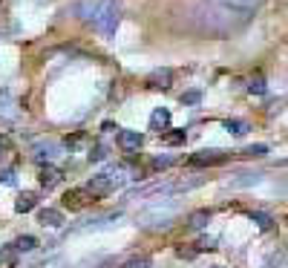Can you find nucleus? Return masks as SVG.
Instances as JSON below:
<instances>
[{
  "label": "nucleus",
  "instance_id": "obj_1",
  "mask_svg": "<svg viewBox=\"0 0 288 268\" xmlns=\"http://www.w3.org/2000/svg\"><path fill=\"white\" fill-rule=\"evenodd\" d=\"M92 26L101 35H113L119 29V3L116 0H101L98 9L92 12Z\"/></svg>",
  "mask_w": 288,
  "mask_h": 268
},
{
  "label": "nucleus",
  "instance_id": "obj_2",
  "mask_svg": "<svg viewBox=\"0 0 288 268\" xmlns=\"http://www.w3.org/2000/svg\"><path fill=\"white\" fill-rule=\"evenodd\" d=\"M176 214H179L176 205H167V208L153 205V208H147V211L138 214V225H141V228H167V225H173Z\"/></svg>",
  "mask_w": 288,
  "mask_h": 268
},
{
  "label": "nucleus",
  "instance_id": "obj_3",
  "mask_svg": "<svg viewBox=\"0 0 288 268\" xmlns=\"http://www.w3.org/2000/svg\"><path fill=\"white\" fill-rule=\"evenodd\" d=\"M86 190H89V196H104V193H110V190H113V176H110V173L92 176L89 184H86Z\"/></svg>",
  "mask_w": 288,
  "mask_h": 268
},
{
  "label": "nucleus",
  "instance_id": "obj_4",
  "mask_svg": "<svg viewBox=\"0 0 288 268\" xmlns=\"http://www.w3.org/2000/svg\"><path fill=\"white\" fill-rule=\"evenodd\" d=\"M228 159L225 150H199L190 156V165H222Z\"/></svg>",
  "mask_w": 288,
  "mask_h": 268
},
{
  "label": "nucleus",
  "instance_id": "obj_5",
  "mask_svg": "<svg viewBox=\"0 0 288 268\" xmlns=\"http://www.w3.org/2000/svg\"><path fill=\"white\" fill-rule=\"evenodd\" d=\"M38 222L46 225V228H61V225H64V214H61L58 208H43V211L38 214Z\"/></svg>",
  "mask_w": 288,
  "mask_h": 268
},
{
  "label": "nucleus",
  "instance_id": "obj_6",
  "mask_svg": "<svg viewBox=\"0 0 288 268\" xmlns=\"http://www.w3.org/2000/svg\"><path fill=\"white\" fill-rule=\"evenodd\" d=\"M95 9H98V0H78V3H72V6H69V15H75V17H92Z\"/></svg>",
  "mask_w": 288,
  "mask_h": 268
},
{
  "label": "nucleus",
  "instance_id": "obj_7",
  "mask_svg": "<svg viewBox=\"0 0 288 268\" xmlns=\"http://www.w3.org/2000/svg\"><path fill=\"white\" fill-rule=\"evenodd\" d=\"M147 81H150L153 89H167L170 81H173V72H170L167 67H165V69H156V72H150V78H147Z\"/></svg>",
  "mask_w": 288,
  "mask_h": 268
},
{
  "label": "nucleus",
  "instance_id": "obj_8",
  "mask_svg": "<svg viewBox=\"0 0 288 268\" xmlns=\"http://www.w3.org/2000/svg\"><path fill=\"white\" fill-rule=\"evenodd\" d=\"M119 144L124 150H138V147H141V133H138V130H121Z\"/></svg>",
  "mask_w": 288,
  "mask_h": 268
},
{
  "label": "nucleus",
  "instance_id": "obj_9",
  "mask_svg": "<svg viewBox=\"0 0 288 268\" xmlns=\"http://www.w3.org/2000/svg\"><path fill=\"white\" fill-rule=\"evenodd\" d=\"M210 217H213V211H210V208H199V211H193V214H190L187 225H190L193 231H202L205 225L210 222Z\"/></svg>",
  "mask_w": 288,
  "mask_h": 268
},
{
  "label": "nucleus",
  "instance_id": "obj_10",
  "mask_svg": "<svg viewBox=\"0 0 288 268\" xmlns=\"http://www.w3.org/2000/svg\"><path fill=\"white\" fill-rule=\"evenodd\" d=\"M170 124V110L167 107H159V110H153V116H150V130H165Z\"/></svg>",
  "mask_w": 288,
  "mask_h": 268
},
{
  "label": "nucleus",
  "instance_id": "obj_11",
  "mask_svg": "<svg viewBox=\"0 0 288 268\" xmlns=\"http://www.w3.org/2000/svg\"><path fill=\"white\" fill-rule=\"evenodd\" d=\"M86 196H89V190H69L67 196H64V202H67L69 208H84L86 202Z\"/></svg>",
  "mask_w": 288,
  "mask_h": 268
},
{
  "label": "nucleus",
  "instance_id": "obj_12",
  "mask_svg": "<svg viewBox=\"0 0 288 268\" xmlns=\"http://www.w3.org/2000/svg\"><path fill=\"white\" fill-rule=\"evenodd\" d=\"M35 156H38L41 162H49V159H55V156H58V144H55V141L38 144V147H35Z\"/></svg>",
  "mask_w": 288,
  "mask_h": 268
},
{
  "label": "nucleus",
  "instance_id": "obj_13",
  "mask_svg": "<svg viewBox=\"0 0 288 268\" xmlns=\"http://www.w3.org/2000/svg\"><path fill=\"white\" fill-rule=\"evenodd\" d=\"M35 205H38V196H35V193H20L17 202H15V211L17 214H26V211H32Z\"/></svg>",
  "mask_w": 288,
  "mask_h": 268
},
{
  "label": "nucleus",
  "instance_id": "obj_14",
  "mask_svg": "<svg viewBox=\"0 0 288 268\" xmlns=\"http://www.w3.org/2000/svg\"><path fill=\"white\" fill-rule=\"evenodd\" d=\"M259 179H262L259 173H242L239 179L231 182V187H251V184H259Z\"/></svg>",
  "mask_w": 288,
  "mask_h": 268
},
{
  "label": "nucleus",
  "instance_id": "obj_15",
  "mask_svg": "<svg viewBox=\"0 0 288 268\" xmlns=\"http://www.w3.org/2000/svg\"><path fill=\"white\" fill-rule=\"evenodd\" d=\"M38 179H41V184H43V187H52V184H55L58 179H61V173H58L55 168H43V170H41V176H38Z\"/></svg>",
  "mask_w": 288,
  "mask_h": 268
},
{
  "label": "nucleus",
  "instance_id": "obj_16",
  "mask_svg": "<svg viewBox=\"0 0 288 268\" xmlns=\"http://www.w3.org/2000/svg\"><path fill=\"white\" fill-rule=\"evenodd\" d=\"M225 127H228L234 135H245V133H248V124H245V121H239V118H228V121H225Z\"/></svg>",
  "mask_w": 288,
  "mask_h": 268
},
{
  "label": "nucleus",
  "instance_id": "obj_17",
  "mask_svg": "<svg viewBox=\"0 0 288 268\" xmlns=\"http://www.w3.org/2000/svg\"><path fill=\"white\" fill-rule=\"evenodd\" d=\"M251 219H254V222L259 225V228H262V231H268V228L274 225V219L268 217V214H262V211H251Z\"/></svg>",
  "mask_w": 288,
  "mask_h": 268
},
{
  "label": "nucleus",
  "instance_id": "obj_18",
  "mask_svg": "<svg viewBox=\"0 0 288 268\" xmlns=\"http://www.w3.org/2000/svg\"><path fill=\"white\" fill-rule=\"evenodd\" d=\"M207 176H196V179H187V182H179V184H170V190H190V187H199L205 184Z\"/></svg>",
  "mask_w": 288,
  "mask_h": 268
},
{
  "label": "nucleus",
  "instance_id": "obj_19",
  "mask_svg": "<svg viewBox=\"0 0 288 268\" xmlns=\"http://www.w3.org/2000/svg\"><path fill=\"white\" fill-rule=\"evenodd\" d=\"M15 248L17 251H35V248H38V239H35V236H20L15 242Z\"/></svg>",
  "mask_w": 288,
  "mask_h": 268
},
{
  "label": "nucleus",
  "instance_id": "obj_20",
  "mask_svg": "<svg viewBox=\"0 0 288 268\" xmlns=\"http://www.w3.org/2000/svg\"><path fill=\"white\" fill-rule=\"evenodd\" d=\"M265 89H268V87H265V78H259V75L248 84V92H251V95H265Z\"/></svg>",
  "mask_w": 288,
  "mask_h": 268
},
{
  "label": "nucleus",
  "instance_id": "obj_21",
  "mask_svg": "<svg viewBox=\"0 0 288 268\" xmlns=\"http://www.w3.org/2000/svg\"><path fill=\"white\" fill-rule=\"evenodd\" d=\"M245 156H251V159H262V156H268V147H265V144H251V147H245Z\"/></svg>",
  "mask_w": 288,
  "mask_h": 268
},
{
  "label": "nucleus",
  "instance_id": "obj_22",
  "mask_svg": "<svg viewBox=\"0 0 288 268\" xmlns=\"http://www.w3.org/2000/svg\"><path fill=\"white\" fill-rule=\"evenodd\" d=\"M173 162H176V159L165 153V156H156V159H153V168H156V170H165V168H170Z\"/></svg>",
  "mask_w": 288,
  "mask_h": 268
},
{
  "label": "nucleus",
  "instance_id": "obj_23",
  "mask_svg": "<svg viewBox=\"0 0 288 268\" xmlns=\"http://www.w3.org/2000/svg\"><path fill=\"white\" fill-rule=\"evenodd\" d=\"M225 3H228V6H239L242 12H251L259 0H225Z\"/></svg>",
  "mask_w": 288,
  "mask_h": 268
},
{
  "label": "nucleus",
  "instance_id": "obj_24",
  "mask_svg": "<svg viewBox=\"0 0 288 268\" xmlns=\"http://www.w3.org/2000/svg\"><path fill=\"white\" fill-rule=\"evenodd\" d=\"M107 159V147L104 144H95L92 150H89V162H104Z\"/></svg>",
  "mask_w": 288,
  "mask_h": 268
},
{
  "label": "nucleus",
  "instance_id": "obj_25",
  "mask_svg": "<svg viewBox=\"0 0 288 268\" xmlns=\"http://www.w3.org/2000/svg\"><path fill=\"white\" fill-rule=\"evenodd\" d=\"M199 101H202V92H199V89H190V92L182 95V104H190V107H193V104H199Z\"/></svg>",
  "mask_w": 288,
  "mask_h": 268
},
{
  "label": "nucleus",
  "instance_id": "obj_26",
  "mask_svg": "<svg viewBox=\"0 0 288 268\" xmlns=\"http://www.w3.org/2000/svg\"><path fill=\"white\" fill-rule=\"evenodd\" d=\"M185 130H176V133H167L165 135V141H167V144H185Z\"/></svg>",
  "mask_w": 288,
  "mask_h": 268
},
{
  "label": "nucleus",
  "instance_id": "obj_27",
  "mask_svg": "<svg viewBox=\"0 0 288 268\" xmlns=\"http://www.w3.org/2000/svg\"><path fill=\"white\" fill-rule=\"evenodd\" d=\"M150 257H133L130 263H127V268H150Z\"/></svg>",
  "mask_w": 288,
  "mask_h": 268
},
{
  "label": "nucleus",
  "instance_id": "obj_28",
  "mask_svg": "<svg viewBox=\"0 0 288 268\" xmlns=\"http://www.w3.org/2000/svg\"><path fill=\"white\" fill-rule=\"evenodd\" d=\"M213 245H216V242H213V236H202V239L196 242V248H199V251H210Z\"/></svg>",
  "mask_w": 288,
  "mask_h": 268
},
{
  "label": "nucleus",
  "instance_id": "obj_29",
  "mask_svg": "<svg viewBox=\"0 0 288 268\" xmlns=\"http://www.w3.org/2000/svg\"><path fill=\"white\" fill-rule=\"evenodd\" d=\"M0 257H3V254H0Z\"/></svg>",
  "mask_w": 288,
  "mask_h": 268
},
{
  "label": "nucleus",
  "instance_id": "obj_30",
  "mask_svg": "<svg viewBox=\"0 0 288 268\" xmlns=\"http://www.w3.org/2000/svg\"><path fill=\"white\" fill-rule=\"evenodd\" d=\"M216 268H219V266H216Z\"/></svg>",
  "mask_w": 288,
  "mask_h": 268
}]
</instances>
